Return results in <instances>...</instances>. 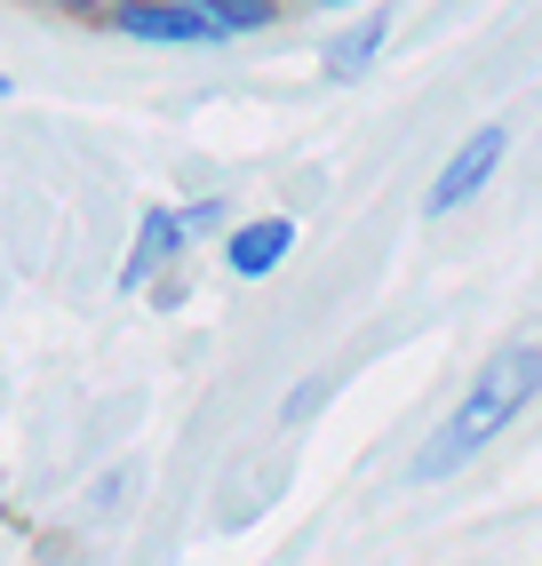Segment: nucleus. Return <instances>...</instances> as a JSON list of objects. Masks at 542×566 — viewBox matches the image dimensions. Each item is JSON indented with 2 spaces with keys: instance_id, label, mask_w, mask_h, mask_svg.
<instances>
[{
  "instance_id": "5",
  "label": "nucleus",
  "mask_w": 542,
  "mask_h": 566,
  "mask_svg": "<svg viewBox=\"0 0 542 566\" xmlns=\"http://www.w3.org/2000/svg\"><path fill=\"white\" fill-rule=\"evenodd\" d=\"M184 240H191V223H184L176 208H152V216H144V232H136V248H128V263H121V287H144Z\"/></svg>"
},
{
  "instance_id": "3",
  "label": "nucleus",
  "mask_w": 542,
  "mask_h": 566,
  "mask_svg": "<svg viewBox=\"0 0 542 566\" xmlns=\"http://www.w3.org/2000/svg\"><path fill=\"white\" fill-rule=\"evenodd\" d=\"M121 41H144V49H223L216 17L200 0H128L121 17H112Z\"/></svg>"
},
{
  "instance_id": "1",
  "label": "nucleus",
  "mask_w": 542,
  "mask_h": 566,
  "mask_svg": "<svg viewBox=\"0 0 542 566\" xmlns=\"http://www.w3.org/2000/svg\"><path fill=\"white\" fill-rule=\"evenodd\" d=\"M534 391H542V335H527V344H511V352H494V359L471 375V391L455 399V415H447L431 439H423L415 486H431V479L462 471V463L479 455V447H494V439L534 407Z\"/></svg>"
},
{
  "instance_id": "6",
  "label": "nucleus",
  "mask_w": 542,
  "mask_h": 566,
  "mask_svg": "<svg viewBox=\"0 0 542 566\" xmlns=\"http://www.w3.org/2000/svg\"><path fill=\"white\" fill-rule=\"evenodd\" d=\"M383 41H392V17H367V24H352V32H335V41H327V56H320V72H327V81H359V72L383 56Z\"/></svg>"
},
{
  "instance_id": "4",
  "label": "nucleus",
  "mask_w": 542,
  "mask_h": 566,
  "mask_svg": "<svg viewBox=\"0 0 542 566\" xmlns=\"http://www.w3.org/2000/svg\"><path fill=\"white\" fill-rule=\"evenodd\" d=\"M288 255H295V223L288 216H256V223H240V232L223 240V263L240 280H271Z\"/></svg>"
},
{
  "instance_id": "2",
  "label": "nucleus",
  "mask_w": 542,
  "mask_h": 566,
  "mask_svg": "<svg viewBox=\"0 0 542 566\" xmlns=\"http://www.w3.org/2000/svg\"><path fill=\"white\" fill-rule=\"evenodd\" d=\"M502 153H511V128H502V120L471 128V136L455 144V160L431 176V192H423V216H455V208H471V200L487 192V184H494Z\"/></svg>"
},
{
  "instance_id": "10",
  "label": "nucleus",
  "mask_w": 542,
  "mask_h": 566,
  "mask_svg": "<svg viewBox=\"0 0 542 566\" xmlns=\"http://www.w3.org/2000/svg\"><path fill=\"white\" fill-rule=\"evenodd\" d=\"M0 96H9V72H0Z\"/></svg>"
},
{
  "instance_id": "9",
  "label": "nucleus",
  "mask_w": 542,
  "mask_h": 566,
  "mask_svg": "<svg viewBox=\"0 0 542 566\" xmlns=\"http://www.w3.org/2000/svg\"><path fill=\"white\" fill-rule=\"evenodd\" d=\"M312 9H352V0H312Z\"/></svg>"
},
{
  "instance_id": "8",
  "label": "nucleus",
  "mask_w": 542,
  "mask_h": 566,
  "mask_svg": "<svg viewBox=\"0 0 542 566\" xmlns=\"http://www.w3.org/2000/svg\"><path fill=\"white\" fill-rule=\"evenodd\" d=\"M49 9H56V17H81V24H112L128 0H49Z\"/></svg>"
},
{
  "instance_id": "7",
  "label": "nucleus",
  "mask_w": 542,
  "mask_h": 566,
  "mask_svg": "<svg viewBox=\"0 0 542 566\" xmlns=\"http://www.w3.org/2000/svg\"><path fill=\"white\" fill-rule=\"evenodd\" d=\"M200 9L216 17L223 41H248V32H263L271 17H280V0H200Z\"/></svg>"
}]
</instances>
